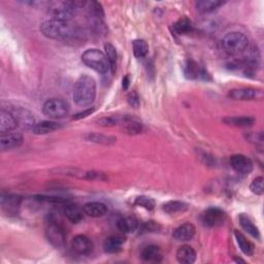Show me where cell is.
Here are the masks:
<instances>
[{"mask_svg":"<svg viewBox=\"0 0 264 264\" xmlns=\"http://www.w3.org/2000/svg\"><path fill=\"white\" fill-rule=\"evenodd\" d=\"M240 220V224L242 226V228L248 232L251 237H253L254 239L256 240H260V232L257 226L254 224V222L252 221V219L250 217L246 214H241L239 217Z\"/></svg>","mask_w":264,"mask_h":264,"instance_id":"21","label":"cell"},{"mask_svg":"<svg viewBox=\"0 0 264 264\" xmlns=\"http://www.w3.org/2000/svg\"><path fill=\"white\" fill-rule=\"evenodd\" d=\"M86 5L85 1H50L46 3V9L53 20L69 22L77 15L78 9Z\"/></svg>","mask_w":264,"mask_h":264,"instance_id":"3","label":"cell"},{"mask_svg":"<svg viewBox=\"0 0 264 264\" xmlns=\"http://www.w3.org/2000/svg\"><path fill=\"white\" fill-rule=\"evenodd\" d=\"M127 100H128V103L133 108H138L139 103H140V100H139V96L138 94L135 92V91H132L128 94L127 96Z\"/></svg>","mask_w":264,"mask_h":264,"instance_id":"40","label":"cell"},{"mask_svg":"<svg viewBox=\"0 0 264 264\" xmlns=\"http://www.w3.org/2000/svg\"><path fill=\"white\" fill-rule=\"evenodd\" d=\"M124 130L129 135H136L143 131V125L139 122H136L129 118L126 122H124Z\"/></svg>","mask_w":264,"mask_h":264,"instance_id":"35","label":"cell"},{"mask_svg":"<svg viewBox=\"0 0 264 264\" xmlns=\"http://www.w3.org/2000/svg\"><path fill=\"white\" fill-rule=\"evenodd\" d=\"M139 229L141 232H156L160 229V226L154 221H149L141 225Z\"/></svg>","mask_w":264,"mask_h":264,"instance_id":"39","label":"cell"},{"mask_svg":"<svg viewBox=\"0 0 264 264\" xmlns=\"http://www.w3.org/2000/svg\"><path fill=\"white\" fill-rule=\"evenodd\" d=\"M189 204L184 202V201H178V200H171L167 201L162 205V210L167 213V214H177V213H183L189 209Z\"/></svg>","mask_w":264,"mask_h":264,"instance_id":"28","label":"cell"},{"mask_svg":"<svg viewBox=\"0 0 264 264\" xmlns=\"http://www.w3.org/2000/svg\"><path fill=\"white\" fill-rule=\"evenodd\" d=\"M84 209H81L79 205L73 203H67L64 209V215L66 218L74 224L80 223L84 219Z\"/></svg>","mask_w":264,"mask_h":264,"instance_id":"20","label":"cell"},{"mask_svg":"<svg viewBox=\"0 0 264 264\" xmlns=\"http://www.w3.org/2000/svg\"><path fill=\"white\" fill-rule=\"evenodd\" d=\"M193 30V24L190 19L181 18L174 24V31L177 34H187Z\"/></svg>","mask_w":264,"mask_h":264,"instance_id":"30","label":"cell"},{"mask_svg":"<svg viewBox=\"0 0 264 264\" xmlns=\"http://www.w3.org/2000/svg\"><path fill=\"white\" fill-rule=\"evenodd\" d=\"M222 45L227 54L239 55L248 49L249 39L242 32L233 31L224 36Z\"/></svg>","mask_w":264,"mask_h":264,"instance_id":"5","label":"cell"},{"mask_svg":"<svg viewBox=\"0 0 264 264\" xmlns=\"http://www.w3.org/2000/svg\"><path fill=\"white\" fill-rule=\"evenodd\" d=\"M223 121L225 124L235 127H250L255 123V119L253 117H228Z\"/></svg>","mask_w":264,"mask_h":264,"instance_id":"29","label":"cell"},{"mask_svg":"<svg viewBox=\"0 0 264 264\" xmlns=\"http://www.w3.org/2000/svg\"><path fill=\"white\" fill-rule=\"evenodd\" d=\"M23 144V136L19 133H2L0 135V149L2 151L19 148Z\"/></svg>","mask_w":264,"mask_h":264,"instance_id":"14","label":"cell"},{"mask_svg":"<svg viewBox=\"0 0 264 264\" xmlns=\"http://www.w3.org/2000/svg\"><path fill=\"white\" fill-rule=\"evenodd\" d=\"M224 4L225 2L219 1V0H199L195 2V7L201 14H209L215 12Z\"/></svg>","mask_w":264,"mask_h":264,"instance_id":"22","label":"cell"},{"mask_svg":"<svg viewBox=\"0 0 264 264\" xmlns=\"http://www.w3.org/2000/svg\"><path fill=\"white\" fill-rule=\"evenodd\" d=\"M86 139L92 143L101 144V145H112L117 141V138L110 135H105L99 133H89L86 135Z\"/></svg>","mask_w":264,"mask_h":264,"instance_id":"32","label":"cell"},{"mask_svg":"<svg viewBox=\"0 0 264 264\" xmlns=\"http://www.w3.org/2000/svg\"><path fill=\"white\" fill-rule=\"evenodd\" d=\"M176 259L182 264H192L196 261V252L192 247L184 244L176 251Z\"/></svg>","mask_w":264,"mask_h":264,"instance_id":"19","label":"cell"},{"mask_svg":"<svg viewBox=\"0 0 264 264\" xmlns=\"http://www.w3.org/2000/svg\"><path fill=\"white\" fill-rule=\"evenodd\" d=\"M61 128V124L57 123V122L53 121H43L41 123H36L34 127L32 128V132L37 135H44L48 134L50 132H53Z\"/></svg>","mask_w":264,"mask_h":264,"instance_id":"24","label":"cell"},{"mask_svg":"<svg viewBox=\"0 0 264 264\" xmlns=\"http://www.w3.org/2000/svg\"><path fill=\"white\" fill-rule=\"evenodd\" d=\"M234 237H235V240H237V242L239 244L241 251L244 254V255L253 256L254 253H255V248H254V244L250 241H248L247 238L244 237L242 232H240L238 230L234 231Z\"/></svg>","mask_w":264,"mask_h":264,"instance_id":"25","label":"cell"},{"mask_svg":"<svg viewBox=\"0 0 264 264\" xmlns=\"http://www.w3.org/2000/svg\"><path fill=\"white\" fill-rule=\"evenodd\" d=\"M35 198L37 200L45 201V202H52V203H65V202H67V199H66V198H62V197L39 195V196H36Z\"/></svg>","mask_w":264,"mask_h":264,"instance_id":"38","label":"cell"},{"mask_svg":"<svg viewBox=\"0 0 264 264\" xmlns=\"http://www.w3.org/2000/svg\"><path fill=\"white\" fill-rule=\"evenodd\" d=\"M93 111H94V109H93V108H92V109H88V110H84V111H82V112H79V114L75 115V116L72 118V120H80V119H83V118H86V117L90 116Z\"/></svg>","mask_w":264,"mask_h":264,"instance_id":"42","label":"cell"},{"mask_svg":"<svg viewBox=\"0 0 264 264\" xmlns=\"http://www.w3.org/2000/svg\"><path fill=\"white\" fill-rule=\"evenodd\" d=\"M18 127V122L12 111L1 110L0 111V132L2 133H8L14 131Z\"/></svg>","mask_w":264,"mask_h":264,"instance_id":"15","label":"cell"},{"mask_svg":"<svg viewBox=\"0 0 264 264\" xmlns=\"http://www.w3.org/2000/svg\"><path fill=\"white\" fill-rule=\"evenodd\" d=\"M71 248L72 250L79 254V255H90L93 251V242L92 241L86 237V235L79 234L77 237H74L71 241Z\"/></svg>","mask_w":264,"mask_h":264,"instance_id":"10","label":"cell"},{"mask_svg":"<svg viewBox=\"0 0 264 264\" xmlns=\"http://www.w3.org/2000/svg\"><path fill=\"white\" fill-rule=\"evenodd\" d=\"M132 49H133V55L137 59L145 58L149 52V45L144 40H134L132 42Z\"/></svg>","mask_w":264,"mask_h":264,"instance_id":"31","label":"cell"},{"mask_svg":"<svg viewBox=\"0 0 264 264\" xmlns=\"http://www.w3.org/2000/svg\"><path fill=\"white\" fill-rule=\"evenodd\" d=\"M130 85V79H129V75H126V77L123 79V84H122V87H123L124 90H127L128 87Z\"/></svg>","mask_w":264,"mask_h":264,"instance_id":"43","label":"cell"},{"mask_svg":"<svg viewBox=\"0 0 264 264\" xmlns=\"http://www.w3.org/2000/svg\"><path fill=\"white\" fill-rule=\"evenodd\" d=\"M83 63L89 68L100 74H106L110 69V64L106 54L98 49H89L82 55Z\"/></svg>","mask_w":264,"mask_h":264,"instance_id":"4","label":"cell"},{"mask_svg":"<svg viewBox=\"0 0 264 264\" xmlns=\"http://www.w3.org/2000/svg\"><path fill=\"white\" fill-rule=\"evenodd\" d=\"M129 118L130 117H128V116H123V117H120V116L105 117V118L99 119L97 123L100 126H103V127H110V126H115V125L121 123V122H126Z\"/></svg>","mask_w":264,"mask_h":264,"instance_id":"34","label":"cell"},{"mask_svg":"<svg viewBox=\"0 0 264 264\" xmlns=\"http://www.w3.org/2000/svg\"><path fill=\"white\" fill-rule=\"evenodd\" d=\"M195 232L196 229L193 224L185 223L175 229L173 233V238L178 242H188L194 238Z\"/></svg>","mask_w":264,"mask_h":264,"instance_id":"16","label":"cell"},{"mask_svg":"<svg viewBox=\"0 0 264 264\" xmlns=\"http://www.w3.org/2000/svg\"><path fill=\"white\" fill-rule=\"evenodd\" d=\"M141 258L147 262H160L162 259L161 250L155 244H150L141 251Z\"/></svg>","mask_w":264,"mask_h":264,"instance_id":"23","label":"cell"},{"mask_svg":"<svg viewBox=\"0 0 264 264\" xmlns=\"http://www.w3.org/2000/svg\"><path fill=\"white\" fill-rule=\"evenodd\" d=\"M45 238L55 248L60 249L65 246L66 233L62 225L54 217H50L45 225Z\"/></svg>","mask_w":264,"mask_h":264,"instance_id":"6","label":"cell"},{"mask_svg":"<svg viewBox=\"0 0 264 264\" xmlns=\"http://www.w3.org/2000/svg\"><path fill=\"white\" fill-rule=\"evenodd\" d=\"M118 228L124 233L134 232L138 228V221L134 217H122L118 220Z\"/></svg>","mask_w":264,"mask_h":264,"instance_id":"27","label":"cell"},{"mask_svg":"<svg viewBox=\"0 0 264 264\" xmlns=\"http://www.w3.org/2000/svg\"><path fill=\"white\" fill-rule=\"evenodd\" d=\"M135 205H138L140 207H144V209L148 210V211H152L154 210L155 207V200L153 198L148 197V196H138L135 198L134 201Z\"/></svg>","mask_w":264,"mask_h":264,"instance_id":"36","label":"cell"},{"mask_svg":"<svg viewBox=\"0 0 264 264\" xmlns=\"http://www.w3.org/2000/svg\"><path fill=\"white\" fill-rule=\"evenodd\" d=\"M43 112L50 119L59 120L68 115L69 105L62 98H51L44 103Z\"/></svg>","mask_w":264,"mask_h":264,"instance_id":"7","label":"cell"},{"mask_svg":"<svg viewBox=\"0 0 264 264\" xmlns=\"http://www.w3.org/2000/svg\"><path fill=\"white\" fill-rule=\"evenodd\" d=\"M250 190L256 195H263L264 189H263V177L258 176L254 178L253 182L250 185Z\"/></svg>","mask_w":264,"mask_h":264,"instance_id":"37","label":"cell"},{"mask_svg":"<svg viewBox=\"0 0 264 264\" xmlns=\"http://www.w3.org/2000/svg\"><path fill=\"white\" fill-rule=\"evenodd\" d=\"M22 198L18 195H2L1 196V207L2 211L7 216H15L20 209Z\"/></svg>","mask_w":264,"mask_h":264,"instance_id":"13","label":"cell"},{"mask_svg":"<svg viewBox=\"0 0 264 264\" xmlns=\"http://www.w3.org/2000/svg\"><path fill=\"white\" fill-rule=\"evenodd\" d=\"M83 209L85 214L88 215L89 217H92V218H99V217L107 215L109 211L108 206L105 203L98 201L88 202L83 206Z\"/></svg>","mask_w":264,"mask_h":264,"instance_id":"17","label":"cell"},{"mask_svg":"<svg viewBox=\"0 0 264 264\" xmlns=\"http://www.w3.org/2000/svg\"><path fill=\"white\" fill-rule=\"evenodd\" d=\"M184 72L186 78L190 80H195L200 77H205V71L203 69H200L199 65H198L193 60H188L185 64Z\"/></svg>","mask_w":264,"mask_h":264,"instance_id":"26","label":"cell"},{"mask_svg":"<svg viewBox=\"0 0 264 264\" xmlns=\"http://www.w3.org/2000/svg\"><path fill=\"white\" fill-rule=\"evenodd\" d=\"M41 32L50 40L60 42L78 40L81 35V31L77 26L69 22L53 20V19L44 21L41 25Z\"/></svg>","mask_w":264,"mask_h":264,"instance_id":"1","label":"cell"},{"mask_svg":"<svg viewBox=\"0 0 264 264\" xmlns=\"http://www.w3.org/2000/svg\"><path fill=\"white\" fill-rule=\"evenodd\" d=\"M201 219L203 224L209 227H218L224 224L226 215L219 207H210L202 214Z\"/></svg>","mask_w":264,"mask_h":264,"instance_id":"8","label":"cell"},{"mask_svg":"<svg viewBox=\"0 0 264 264\" xmlns=\"http://www.w3.org/2000/svg\"><path fill=\"white\" fill-rule=\"evenodd\" d=\"M229 97L235 100H254L261 99L263 97V92L254 88H242L233 89L229 92Z\"/></svg>","mask_w":264,"mask_h":264,"instance_id":"11","label":"cell"},{"mask_svg":"<svg viewBox=\"0 0 264 264\" xmlns=\"http://www.w3.org/2000/svg\"><path fill=\"white\" fill-rule=\"evenodd\" d=\"M229 163L233 171L240 175H249L253 171L252 160L249 157L242 154L232 155L230 157Z\"/></svg>","mask_w":264,"mask_h":264,"instance_id":"9","label":"cell"},{"mask_svg":"<svg viewBox=\"0 0 264 264\" xmlns=\"http://www.w3.org/2000/svg\"><path fill=\"white\" fill-rule=\"evenodd\" d=\"M126 239L122 235H111L103 242V249L109 254H115L121 251Z\"/></svg>","mask_w":264,"mask_h":264,"instance_id":"18","label":"cell"},{"mask_svg":"<svg viewBox=\"0 0 264 264\" xmlns=\"http://www.w3.org/2000/svg\"><path fill=\"white\" fill-rule=\"evenodd\" d=\"M96 98V82L91 75L83 74L75 82L73 100L79 107H89Z\"/></svg>","mask_w":264,"mask_h":264,"instance_id":"2","label":"cell"},{"mask_svg":"<svg viewBox=\"0 0 264 264\" xmlns=\"http://www.w3.org/2000/svg\"><path fill=\"white\" fill-rule=\"evenodd\" d=\"M12 114L15 116L17 122H18V126H21L24 129H31L34 127L35 123V117L32 114L31 111H29L26 109L22 108H18L15 110Z\"/></svg>","mask_w":264,"mask_h":264,"instance_id":"12","label":"cell"},{"mask_svg":"<svg viewBox=\"0 0 264 264\" xmlns=\"http://www.w3.org/2000/svg\"><path fill=\"white\" fill-rule=\"evenodd\" d=\"M105 54L108 58L110 68L111 69V72L115 73L116 67H117V57H118L116 48L110 44H105Z\"/></svg>","mask_w":264,"mask_h":264,"instance_id":"33","label":"cell"},{"mask_svg":"<svg viewBox=\"0 0 264 264\" xmlns=\"http://www.w3.org/2000/svg\"><path fill=\"white\" fill-rule=\"evenodd\" d=\"M248 139L250 141H254L255 144H258V145H263V134L262 132H259V133H251L248 135Z\"/></svg>","mask_w":264,"mask_h":264,"instance_id":"41","label":"cell"}]
</instances>
